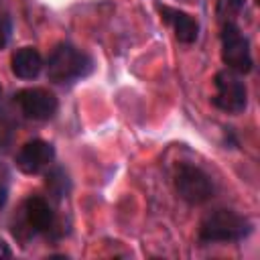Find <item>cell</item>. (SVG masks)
<instances>
[{
    "label": "cell",
    "instance_id": "8fae6325",
    "mask_svg": "<svg viewBox=\"0 0 260 260\" xmlns=\"http://www.w3.org/2000/svg\"><path fill=\"white\" fill-rule=\"evenodd\" d=\"M47 187H49V191H51L57 199L67 193L69 181H67V175L63 173V169H53V171L47 175Z\"/></svg>",
    "mask_w": 260,
    "mask_h": 260
},
{
    "label": "cell",
    "instance_id": "3957f363",
    "mask_svg": "<svg viewBox=\"0 0 260 260\" xmlns=\"http://www.w3.org/2000/svg\"><path fill=\"white\" fill-rule=\"evenodd\" d=\"M173 181H175V189H177L179 197L191 205H201V203L209 201L215 191L211 177L205 171H201L199 167L189 165V162H181L175 167Z\"/></svg>",
    "mask_w": 260,
    "mask_h": 260
},
{
    "label": "cell",
    "instance_id": "30bf717a",
    "mask_svg": "<svg viewBox=\"0 0 260 260\" xmlns=\"http://www.w3.org/2000/svg\"><path fill=\"white\" fill-rule=\"evenodd\" d=\"M43 69V57L32 47H22L12 55V73L20 79H35Z\"/></svg>",
    "mask_w": 260,
    "mask_h": 260
},
{
    "label": "cell",
    "instance_id": "9a60e30c",
    "mask_svg": "<svg viewBox=\"0 0 260 260\" xmlns=\"http://www.w3.org/2000/svg\"><path fill=\"white\" fill-rule=\"evenodd\" d=\"M6 199H8V191H6L4 185H0V209L6 205Z\"/></svg>",
    "mask_w": 260,
    "mask_h": 260
},
{
    "label": "cell",
    "instance_id": "7a4b0ae2",
    "mask_svg": "<svg viewBox=\"0 0 260 260\" xmlns=\"http://www.w3.org/2000/svg\"><path fill=\"white\" fill-rule=\"evenodd\" d=\"M91 57L81 49L61 43L47 59V77L55 83H71L91 71Z\"/></svg>",
    "mask_w": 260,
    "mask_h": 260
},
{
    "label": "cell",
    "instance_id": "5bb4252c",
    "mask_svg": "<svg viewBox=\"0 0 260 260\" xmlns=\"http://www.w3.org/2000/svg\"><path fill=\"white\" fill-rule=\"evenodd\" d=\"M10 254H12V252H10V248H8V244L0 240V258H10Z\"/></svg>",
    "mask_w": 260,
    "mask_h": 260
},
{
    "label": "cell",
    "instance_id": "2e32d148",
    "mask_svg": "<svg viewBox=\"0 0 260 260\" xmlns=\"http://www.w3.org/2000/svg\"><path fill=\"white\" fill-rule=\"evenodd\" d=\"M0 100H2V85H0Z\"/></svg>",
    "mask_w": 260,
    "mask_h": 260
},
{
    "label": "cell",
    "instance_id": "4fadbf2b",
    "mask_svg": "<svg viewBox=\"0 0 260 260\" xmlns=\"http://www.w3.org/2000/svg\"><path fill=\"white\" fill-rule=\"evenodd\" d=\"M8 35H10V24L4 18H0V49L8 43Z\"/></svg>",
    "mask_w": 260,
    "mask_h": 260
},
{
    "label": "cell",
    "instance_id": "ba28073f",
    "mask_svg": "<svg viewBox=\"0 0 260 260\" xmlns=\"http://www.w3.org/2000/svg\"><path fill=\"white\" fill-rule=\"evenodd\" d=\"M55 213L47 199L41 195H30L22 205V225L26 230V236L45 234L53 228Z\"/></svg>",
    "mask_w": 260,
    "mask_h": 260
},
{
    "label": "cell",
    "instance_id": "7c38bea8",
    "mask_svg": "<svg viewBox=\"0 0 260 260\" xmlns=\"http://www.w3.org/2000/svg\"><path fill=\"white\" fill-rule=\"evenodd\" d=\"M246 0H217V16L221 22H230L234 20L236 14H240V10L244 8Z\"/></svg>",
    "mask_w": 260,
    "mask_h": 260
},
{
    "label": "cell",
    "instance_id": "5b68a950",
    "mask_svg": "<svg viewBox=\"0 0 260 260\" xmlns=\"http://www.w3.org/2000/svg\"><path fill=\"white\" fill-rule=\"evenodd\" d=\"M215 83V95L211 98V104L228 114H240L248 106V89L246 83L242 81L240 73L232 69H223L215 73L213 77Z\"/></svg>",
    "mask_w": 260,
    "mask_h": 260
},
{
    "label": "cell",
    "instance_id": "6da1fadb",
    "mask_svg": "<svg viewBox=\"0 0 260 260\" xmlns=\"http://www.w3.org/2000/svg\"><path fill=\"white\" fill-rule=\"evenodd\" d=\"M252 232V221L232 209H215L207 213L199 225V240L211 242H240Z\"/></svg>",
    "mask_w": 260,
    "mask_h": 260
},
{
    "label": "cell",
    "instance_id": "277c9868",
    "mask_svg": "<svg viewBox=\"0 0 260 260\" xmlns=\"http://www.w3.org/2000/svg\"><path fill=\"white\" fill-rule=\"evenodd\" d=\"M221 59L228 65V69L236 73H250L252 71V53H250V43L240 30V26L230 20L221 22Z\"/></svg>",
    "mask_w": 260,
    "mask_h": 260
},
{
    "label": "cell",
    "instance_id": "8992f818",
    "mask_svg": "<svg viewBox=\"0 0 260 260\" xmlns=\"http://www.w3.org/2000/svg\"><path fill=\"white\" fill-rule=\"evenodd\" d=\"M20 112L30 120H49L57 112V98L43 87H26L14 95Z\"/></svg>",
    "mask_w": 260,
    "mask_h": 260
},
{
    "label": "cell",
    "instance_id": "52a82bcc",
    "mask_svg": "<svg viewBox=\"0 0 260 260\" xmlns=\"http://www.w3.org/2000/svg\"><path fill=\"white\" fill-rule=\"evenodd\" d=\"M55 158V148L51 142L35 138L20 146V150L14 156L16 167L26 175H37L43 169H47Z\"/></svg>",
    "mask_w": 260,
    "mask_h": 260
},
{
    "label": "cell",
    "instance_id": "9c48e42d",
    "mask_svg": "<svg viewBox=\"0 0 260 260\" xmlns=\"http://www.w3.org/2000/svg\"><path fill=\"white\" fill-rule=\"evenodd\" d=\"M160 14L173 26L175 37L181 43H187L189 45V43H195L197 41V37H199V22L191 14H187L183 10H177V8H167V6L160 8Z\"/></svg>",
    "mask_w": 260,
    "mask_h": 260
}]
</instances>
